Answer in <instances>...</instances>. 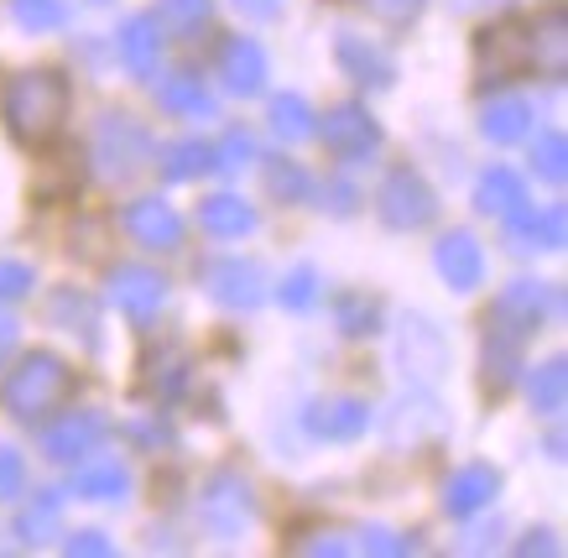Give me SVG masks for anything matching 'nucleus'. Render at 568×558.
Here are the masks:
<instances>
[{
  "instance_id": "f257e3e1",
  "label": "nucleus",
  "mask_w": 568,
  "mask_h": 558,
  "mask_svg": "<svg viewBox=\"0 0 568 558\" xmlns=\"http://www.w3.org/2000/svg\"><path fill=\"white\" fill-rule=\"evenodd\" d=\"M69 121V84L63 73L32 69L6 84V125L21 146H48Z\"/></svg>"
},
{
  "instance_id": "f03ea898",
  "label": "nucleus",
  "mask_w": 568,
  "mask_h": 558,
  "mask_svg": "<svg viewBox=\"0 0 568 558\" xmlns=\"http://www.w3.org/2000/svg\"><path fill=\"white\" fill-rule=\"evenodd\" d=\"M69 392H73V371L63 366L58 355H48V349L27 355V361L6 376V407H11L17 418H27V423L48 418Z\"/></svg>"
},
{
  "instance_id": "7ed1b4c3",
  "label": "nucleus",
  "mask_w": 568,
  "mask_h": 558,
  "mask_svg": "<svg viewBox=\"0 0 568 558\" xmlns=\"http://www.w3.org/2000/svg\"><path fill=\"white\" fill-rule=\"evenodd\" d=\"M152 158V136L141 131L136 115H104L100 131H94V162H100V177L110 183H125L136 177Z\"/></svg>"
},
{
  "instance_id": "20e7f679",
  "label": "nucleus",
  "mask_w": 568,
  "mask_h": 558,
  "mask_svg": "<svg viewBox=\"0 0 568 558\" xmlns=\"http://www.w3.org/2000/svg\"><path fill=\"white\" fill-rule=\"evenodd\" d=\"M376 214L392 230H423V225H433L438 199H433V189L423 183V173H413V168H392L386 183H381V193H376Z\"/></svg>"
},
{
  "instance_id": "39448f33",
  "label": "nucleus",
  "mask_w": 568,
  "mask_h": 558,
  "mask_svg": "<svg viewBox=\"0 0 568 558\" xmlns=\"http://www.w3.org/2000/svg\"><path fill=\"white\" fill-rule=\"evenodd\" d=\"M251 517H256V496H251V486L235 470L214 475L204 486V496H199V523L214 538H241L245 527H251Z\"/></svg>"
},
{
  "instance_id": "423d86ee",
  "label": "nucleus",
  "mask_w": 568,
  "mask_h": 558,
  "mask_svg": "<svg viewBox=\"0 0 568 558\" xmlns=\"http://www.w3.org/2000/svg\"><path fill=\"white\" fill-rule=\"evenodd\" d=\"M521 69H527V32H521L517 21L485 27L480 42H475V73H480V84H506Z\"/></svg>"
},
{
  "instance_id": "0eeeda50",
  "label": "nucleus",
  "mask_w": 568,
  "mask_h": 558,
  "mask_svg": "<svg viewBox=\"0 0 568 558\" xmlns=\"http://www.w3.org/2000/svg\"><path fill=\"white\" fill-rule=\"evenodd\" d=\"M521 345H527V329H517V324H506L500 314H490V329H485V345H480V382L490 397H500L506 386L517 382Z\"/></svg>"
},
{
  "instance_id": "6e6552de",
  "label": "nucleus",
  "mask_w": 568,
  "mask_h": 558,
  "mask_svg": "<svg viewBox=\"0 0 568 558\" xmlns=\"http://www.w3.org/2000/svg\"><path fill=\"white\" fill-rule=\"evenodd\" d=\"M396 355H402L407 376H413V382H423V386H433L448 371V345H444V334L433 329L428 318H407V324H402Z\"/></svg>"
},
{
  "instance_id": "1a4fd4ad",
  "label": "nucleus",
  "mask_w": 568,
  "mask_h": 558,
  "mask_svg": "<svg viewBox=\"0 0 568 558\" xmlns=\"http://www.w3.org/2000/svg\"><path fill=\"white\" fill-rule=\"evenodd\" d=\"M318 131H324L328 152H334V158H345V162H361V158H371V152L381 146V125L371 121V110H361V105L328 110Z\"/></svg>"
},
{
  "instance_id": "9d476101",
  "label": "nucleus",
  "mask_w": 568,
  "mask_h": 558,
  "mask_svg": "<svg viewBox=\"0 0 568 558\" xmlns=\"http://www.w3.org/2000/svg\"><path fill=\"white\" fill-rule=\"evenodd\" d=\"M204 287L214 303H224V308H256L261 297H266V272H261L256 262H245V256H230V262L209 266Z\"/></svg>"
},
{
  "instance_id": "9b49d317",
  "label": "nucleus",
  "mask_w": 568,
  "mask_h": 558,
  "mask_svg": "<svg viewBox=\"0 0 568 558\" xmlns=\"http://www.w3.org/2000/svg\"><path fill=\"white\" fill-rule=\"evenodd\" d=\"M433 266H438V277H444L454 293H475L485 277L480 241H475L469 230H454V235H444V241L433 245Z\"/></svg>"
},
{
  "instance_id": "f8f14e48",
  "label": "nucleus",
  "mask_w": 568,
  "mask_h": 558,
  "mask_svg": "<svg viewBox=\"0 0 568 558\" xmlns=\"http://www.w3.org/2000/svg\"><path fill=\"white\" fill-rule=\"evenodd\" d=\"M110 297H115V308L131 318H152L162 308V297H168V282L156 277L152 266H115L110 272Z\"/></svg>"
},
{
  "instance_id": "ddd939ff",
  "label": "nucleus",
  "mask_w": 568,
  "mask_h": 558,
  "mask_svg": "<svg viewBox=\"0 0 568 558\" xmlns=\"http://www.w3.org/2000/svg\"><path fill=\"white\" fill-rule=\"evenodd\" d=\"M527 69H537L542 79L564 84L568 79V17L552 11L527 32Z\"/></svg>"
},
{
  "instance_id": "4468645a",
  "label": "nucleus",
  "mask_w": 568,
  "mask_h": 558,
  "mask_svg": "<svg viewBox=\"0 0 568 558\" xmlns=\"http://www.w3.org/2000/svg\"><path fill=\"white\" fill-rule=\"evenodd\" d=\"M125 230H131L146 251H178V245H183V220H178V210L162 204V199H136V204L125 210Z\"/></svg>"
},
{
  "instance_id": "2eb2a0df",
  "label": "nucleus",
  "mask_w": 568,
  "mask_h": 558,
  "mask_svg": "<svg viewBox=\"0 0 568 558\" xmlns=\"http://www.w3.org/2000/svg\"><path fill=\"white\" fill-rule=\"evenodd\" d=\"M308 434L318 438H334V444H349L371 428V407L361 397H328V402H313L308 407Z\"/></svg>"
},
{
  "instance_id": "dca6fc26",
  "label": "nucleus",
  "mask_w": 568,
  "mask_h": 558,
  "mask_svg": "<svg viewBox=\"0 0 568 558\" xmlns=\"http://www.w3.org/2000/svg\"><path fill=\"white\" fill-rule=\"evenodd\" d=\"M500 496V475L490 465H465V470L448 475L444 486V511L448 517H475Z\"/></svg>"
},
{
  "instance_id": "f3484780",
  "label": "nucleus",
  "mask_w": 568,
  "mask_h": 558,
  "mask_svg": "<svg viewBox=\"0 0 568 558\" xmlns=\"http://www.w3.org/2000/svg\"><path fill=\"white\" fill-rule=\"evenodd\" d=\"M334 53H339V69L355 79V84L365 89H386L396 79V63L386 53H381L371 37H355V32H339V42H334Z\"/></svg>"
},
{
  "instance_id": "a211bd4d",
  "label": "nucleus",
  "mask_w": 568,
  "mask_h": 558,
  "mask_svg": "<svg viewBox=\"0 0 568 558\" xmlns=\"http://www.w3.org/2000/svg\"><path fill=\"white\" fill-rule=\"evenodd\" d=\"M104 438V418L100 413H69L63 423H52L48 438H42V449H48V459H58V465H73L79 454H94V444Z\"/></svg>"
},
{
  "instance_id": "6ab92c4d",
  "label": "nucleus",
  "mask_w": 568,
  "mask_h": 558,
  "mask_svg": "<svg viewBox=\"0 0 568 558\" xmlns=\"http://www.w3.org/2000/svg\"><path fill=\"white\" fill-rule=\"evenodd\" d=\"M220 79L230 94H261V84H266V53H261L251 37H230L220 48Z\"/></svg>"
},
{
  "instance_id": "aec40b11",
  "label": "nucleus",
  "mask_w": 568,
  "mask_h": 558,
  "mask_svg": "<svg viewBox=\"0 0 568 558\" xmlns=\"http://www.w3.org/2000/svg\"><path fill=\"white\" fill-rule=\"evenodd\" d=\"M506 225H511V245L517 251H564V210H511L506 214Z\"/></svg>"
},
{
  "instance_id": "412c9836",
  "label": "nucleus",
  "mask_w": 568,
  "mask_h": 558,
  "mask_svg": "<svg viewBox=\"0 0 568 558\" xmlns=\"http://www.w3.org/2000/svg\"><path fill=\"white\" fill-rule=\"evenodd\" d=\"M156 58H162V21L156 17H131L121 27V63L136 79H152Z\"/></svg>"
},
{
  "instance_id": "4be33fe9",
  "label": "nucleus",
  "mask_w": 568,
  "mask_h": 558,
  "mask_svg": "<svg viewBox=\"0 0 568 558\" xmlns=\"http://www.w3.org/2000/svg\"><path fill=\"white\" fill-rule=\"evenodd\" d=\"M527 131H532V105H527V100H517V94L490 100V105L480 110V136L496 141V146H511V141H521Z\"/></svg>"
},
{
  "instance_id": "5701e85b",
  "label": "nucleus",
  "mask_w": 568,
  "mask_h": 558,
  "mask_svg": "<svg viewBox=\"0 0 568 558\" xmlns=\"http://www.w3.org/2000/svg\"><path fill=\"white\" fill-rule=\"evenodd\" d=\"M490 314H500L506 324H517V329L532 334L537 324L548 318V287H542V282H511V287L496 297Z\"/></svg>"
},
{
  "instance_id": "b1692460",
  "label": "nucleus",
  "mask_w": 568,
  "mask_h": 558,
  "mask_svg": "<svg viewBox=\"0 0 568 558\" xmlns=\"http://www.w3.org/2000/svg\"><path fill=\"white\" fill-rule=\"evenodd\" d=\"M199 225H204L209 235L235 241V235H251V230H256V210H251L245 199H235V193H214V199L199 204Z\"/></svg>"
},
{
  "instance_id": "393cba45",
  "label": "nucleus",
  "mask_w": 568,
  "mask_h": 558,
  "mask_svg": "<svg viewBox=\"0 0 568 558\" xmlns=\"http://www.w3.org/2000/svg\"><path fill=\"white\" fill-rule=\"evenodd\" d=\"M527 204V189H521V177L511 173V168H485L480 183H475V210L480 214H506L521 210Z\"/></svg>"
},
{
  "instance_id": "a878e982",
  "label": "nucleus",
  "mask_w": 568,
  "mask_h": 558,
  "mask_svg": "<svg viewBox=\"0 0 568 558\" xmlns=\"http://www.w3.org/2000/svg\"><path fill=\"white\" fill-rule=\"evenodd\" d=\"M48 318L58 324V329L84 334L89 345H94V329H100V318H94V297H89V293H79V287H58V293L48 297Z\"/></svg>"
},
{
  "instance_id": "bb28decb",
  "label": "nucleus",
  "mask_w": 568,
  "mask_h": 558,
  "mask_svg": "<svg viewBox=\"0 0 568 558\" xmlns=\"http://www.w3.org/2000/svg\"><path fill=\"white\" fill-rule=\"evenodd\" d=\"M527 397H532V413H542V418L564 413V402H568V361L564 355H552V361H542V366L532 371Z\"/></svg>"
},
{
  "instance_id": "cd10ccee",
  "label": "nucleus",
  "mask_w": 568,
  "mask_h": 558,
  "mask_svg": "<svg viewBox=\"0 0 568 558\" xmlns=\"http://www.w3.org/2000/svg\"><path fill=\"white\" fill-rule=\"evenodd\" d=\"M162 110H173V115H193V121H204L214 100H209L204 79H193V73H173V79H162Z\"/></svg>"
},
{
  "instance_id": "c85d7f7f",
  "label": "nucleus",
  "mask_w": 568,
  "mask_h": 558,
  "mask_svg": "<svg viewBox=\"0 0 568 558\" xmlns=\"http://www.w3.org/2000/svg\"><path fill=\"white\" fill-rule=\"evenodd\" d=\"M334 318H339V334H345V339H365V334H376V324H381V303L371 293H339L334 297Z\"/></svg>"
},
{
  "instance_id": "c756f323",
  "label": "nucleus",
  "mask_w": 568,
  "mask_h": 558,
  "mask_svg": "<svg viewBox=\"0 0 568 558\" xmlns=\"http://www.w3.org/2000/svg\"><path fill=\"white\" fill-rule=\"evenodd\" d=\"M73 490L84 496V501H125V490H131V475H125V465H89V470H79V480H73Z\"/></svg>"
},
{
  "instance_id": "7c9ffc66",
  "label": "nucleus",
  "mask_w": 568,
  "mask_h": 558,
  "mask_svg": "<svg viewBox=\"0 0 568 558\" xmlns=\"http://www.w3.org/2000/svg\"><path fill=\"white\" fill-rule=\"evenodd\" d=\"M214 168V146L204 141H173L168 152H162V173L173 177V183H193V177H204Z\"/></svg>"
},
{
  "instance_id": "2f4dec72",
  "label": "nucleus",
  "mask_w": 568,
  "mask_h": 558,
  "mask_svg": "<svg viewBox=\"0 0 568 558\" xmlns=\"http://www.w3.org/2000/svg\"><path fill=\"white\" fill-rule=\"evenodd\" d=\"M58 523H63V496H58V490H42V496L21 511L17 532H21V542H42L58 532Z\"/></svg>"
},
{
  "instance_id": "473e14b6",
  "label": "nucleus",
  "mask_w": 568,
  "mask_h": 558,
  "mask_svg": "<svg viewBox=\"0 0 568 558\" xmlns=\"http://www.w3.org/2000/svg\"><path fill=\"white\" fill-rule=\"evenodd\" d=\"M272 131L282 141H303L313 136V110L303 94H276L272 100Z\"/></svg>"
},
{
  "instance_id": "72a5a7b5",
  "label": "nucleus",
  "mask_w": 568,
  "mask_h": 558,
  "mask_svg": "<svg viewBox=\"0 0 568 558\" xmlns=\"http://www.w3.org/2000/svg\"><path fill=\"white\" fill-rule=\"evenodd\" d=\"M209 17H214V0H162V27L178 37H193V32H204Z\"/></svg>"
},
{
  "instance_id": "f704fd0d",
  "label": "nucleus",
  "mask_w": 568,
  "mask_h": 558,
  "mask_svg": "<svg viewBox=\"0 0 568 558\" xmlns=\"http://www.w3.org/2000/svg\"><path fill=\"white\" fill-rule=\"evenodd\" d=\"M532 173L548 177V183H564L568 177V141L558 131H542L532 146Z\"/></svg>"
},
{
  "instance_id": "c9c22d12",
  "label": "nucleus",
  "mask_w": 568,
  "mask_h": 558,
  "mask_svg": "<svg viewBox=\"0 0 568 558\" xmlns=\"http://www.w3.org/2000/svg\"><path fill=\"white\" fill-rule=\"evenodd\" d=\"M266 189H272V199H282V204H303L313 193V183L297 162H272V168H266Z\"/></svg>"
},
{
  "instance_id": "e433bc0d",
  "label": "nucleus",
  "mask_w": 568,
  "mask_h": 558,
  "mask_svg": "<svg viewBox=\"0 0 568 558\" xmlns=\"http://www.w3.org/2000/svg\"><path fill=\"white\" fill-rule=\"evenodd\" d=\"M178 382H183V355H178V349H168V355H152V361H146L141 386H146L152 397H173Z\"/></svg>"
},
{
  "instance_id": "4c0bfd02",
  "label": "nucleus",
  "mask_w": 568,
  "mask_h": 558,
  "mask_svg": "<svg viewBox=\"0 0 568 558\" xmlns=\"http://www.w3.org/2000/svg\"><path fill=\"white\" fill-rule=\"evenodd\" d=\"M11 11H17V21L27 32H52V27L69 21V6H63V0H17Z\"/></svg>"
},
{
  "instance_id": "58836bf2",
  "label": "nucleus",
  "mask_w": 568,
  "mask_h": 558,
  "mask_svg": "<svg viewBox=\"0 0 568 558\" xmlns=\"http://www.w3.org/2000/svg\"><path fill=\"white\" fill-rule=\"evenodd\" d=\"M276 297H282V308H293V314L313 308V297H318V272H313V266L287 272V277H282V287H276Z\"/></svg>"
},
{
  "instance_id": "ea45409f",
  "label": "nucleus",
  "mask_w": 568,
  "mask_h": 558,
  "mask_svg": "<svg viewBox=\"0 0 568 558\" xmlns=\"http://www.w3.org/2000/svg\"><path fill=\"white\" fill-rule=\"evenodd\" d=\"M251 158H256V141H251L241 125H235V131L220 141V152H214V168H220V173H245V168H251Z\"/></svg>"
},
{
  "instance_id": "a19ab883",
  "label": "nucleus",
  "mask_w": 568,
  "mask_h": 558,
  "mask_svg": "<svg viewBox=\"0 0 568 558\" xmlns=\"http://www.w3.org/2000/svg\"><path fill=\"white\" fill-rule=\"evenodd\" d=\"M361 548H365V554L402 558V554H413V538H402V532H392V527H365V532H361Z\"/></svg>"
},
{
  "instance_id": "79ce46f5",
  "label": "nucleus",
  "mask_w": 568,
  "mask_h": 558,
  "mask_svg": "<svg viewBox=\"0 0 568 558\" xmlns=\"http://www.w3.org/2000/svg\"><path fill=\"white\" fill-rule=\"evenodd\" d=\"M32 266L27 262H0V303H17V297L32 293Z\"/></svg>"
},
{
  "instance_id": "37998d69",
  "label": "nucleus",
  "mask_w": 568,
  "mask_h": 558,
  "mask_svg": "<svg viewBox=\"0 0 568 558\" xmlns=\"http://www.w3.org/2000/svg\"><path fill=\"white\" fill-rule=\"evenodd\" d=\"M21 486H27V465H21L17 449H6V444H0V501L21 496Z\"/></svg>"
},
{
  "instance_id": "c03bdc74",
  "label": "nucleus",
  "mask_w": 568,
  "mask_h": 558,
  "mask_svg": "<svg viewBox=\"0 0 568 558\" xmlns=\"http://www.w3.org/2000/svg\"><path fill=\"white\" fill-rule=\"evenodd\" d=\"M423 6L428 0H371V11H376L386 27H407V21L423 17Z\"/></svg>"
},
{
  "instance_id": "a18cd8bd",
  "label": "nucleus",
  "mask_w": 568,
  "mask_h": 558,
  "mask_svg": "<svg viewBox=\"0 0 568 558\" xmlns=\"http://www.w3.org/2000/svg\"><path fill=\"white\" fill-rule=\"evenodd\" d=\"M63 554H69V558H110L115 548H110V538H104V532H73V538L63 542Z\"/></svg>"
},
{
  "instance_id": "49530a36",
  "label": "nucleus",
  "mask_w": 568,
  "mask_h": 558,
  "mask_svg": "<svg viewBox=\"0 0 568 558\" xmlns=\"http://www.w3.org/2000/svg\"><path fill=\"white\" fill-rule=\"evenodd\" d=\"M324 199H328V210H334V214H349V210H355V189H349V183H328Z\"/></svg>"
},
{
  "instance_id": "de8ad7c7",
  "label": "nucleus",
  "mask_w": 568,
  "mask_h": 558,
  "mask_svg": "<svg viewBox=\"0 0 568 558\" xmlns=\"http://www.w3.org/2000/svg\"><path fill=\"white\" fill-rule=\"evenodd\" d=\"M517 554H521V558H532V554H558V542H552V532H527V538L517 542Z\"/></svg>"
},
{
  "instance_id": "09e8293b",
  "label": "nucleus",
  "mask_w": 568,
  "mask_h": 558,
  "mask_svg": "<svg viewBox=\"0 0 568 558\" xmlns=\"http://www.w3.org/2000/svg\"><path fill=\"white\" fill-rule=\"evenodd\" d=\"M293 554H345V542L328 538V532H318L313 542H293Z\"/></svg>"
},
{
  "instance_id": "8fccbe9b",
  "label": "nucleus",
  "mask_w": 568,
  "mask_h": 558,
  "mask_svg": "<svg viewBox=\"0 0 568 558\" xmlns=\"http://www.w3.org/2000/svg\"><path fill=\"white\" fill-rule=\"evenodd\" d=\"M17 318L11 314H0V361H6V355H11V345H17Z\"/></svg>"
},
{
  "instance_id": "3c124183",
  "label": "nucleus",
  "mask_w": 568,
  "mask_h": 558,
  "mask_svg": "<svg viewBox=\"0 0 568 558\" xmlns=\"http://www.w3.org/2000/svg\"><path fill=\"white\" fill-rule=\"evenodd\" d=\"M235 6H241L245 17H261V21L276 17V0H235Z\"/></svg>"
}]
</instances>
